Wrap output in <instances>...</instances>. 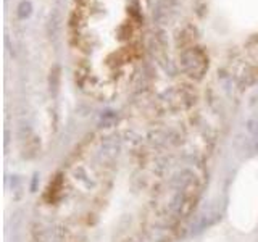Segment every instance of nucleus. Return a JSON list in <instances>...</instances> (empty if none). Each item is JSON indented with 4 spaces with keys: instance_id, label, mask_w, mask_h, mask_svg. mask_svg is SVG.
<instances>
[{
    "instance_id": "f257e3e1",
    "label": "nucleus",
    "mask_w": 258,
    "mask_h": 242,
    "mask_svg": "<svg viewBox=\"0 0 258 242\" xmlns=\"http://www.w3.org/2000/svg\"><path fill=\"white\" fill-rule=\"evenodd\" d=\"M205 113L169 87L89 134L47 183L31 242H174L208 181Z\"/></svg>"
},
{
    "instance_id": "7ed1b4c3",
    "label": "nucleus",
    "mask_w": 258,
    "mask_h": 242,
    "mask_svg": "<svg viewBox=\"0 0 258 242\" xmlns=\"http://www.w3.org/2000/svg\"><path fill=\"white\" fill-rule=\"evenodd\" d=\"M163 26L194 79L258 78V0H165Z\"/></svg>"
},
{
    "instance_id": "f03ea898",
    "label": "nucleus",
    "mask_w": 258,
    "mask_h": 242,
    "mask_svg": "<svg viewBox=\"0 0 258 242\" xmlns=\"http://www.w3.org/2000/svg\"><path fill=\"white\" fill-rule=\"evenodd\" d=\"M149 0H71L67 42L76 84L95 100L123 97L139 78Z\"/></svg>"
}]
</instances>
